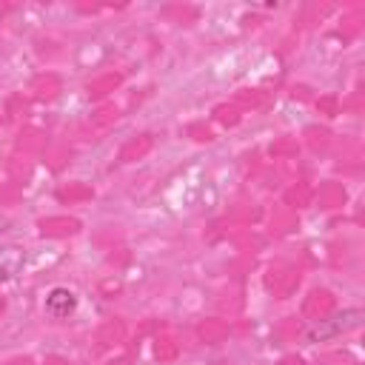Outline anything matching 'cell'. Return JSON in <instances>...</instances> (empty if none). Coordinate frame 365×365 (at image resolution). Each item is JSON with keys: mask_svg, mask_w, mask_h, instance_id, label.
Here are the masks:
<instances>
[{"mask_svg": "<svg viewBox=\"0 0 365 365\" xmlns=\"http://www.w3.org/2000/svg\"><path fill=\"white\" fill-rule=\"evenodd\" d=\"M359 322H362V311L359 308H345L339 314H331V317L314 322L305 331V342H328V339H336V336L359 328Z\"/></svg>", "mask_w": 365, "mask_h": 365, "instance_id": "1", "label": "cell"}, {"mask_svg": "<svg viewBox=\"0 0 365 365\" xmlns=\"http://www.w3.org/2000/svg\"><path fill=\"white\" fill-rule=\"evenodd\" d=\"M74 308H77L74 291L57 285V288H51V291L46 294V311H48L54 319H66L68 314H74Z\"/></svg>", "mask_w": 365, "mask_h": 365, "instance_id": "2", "label": "cell"}]
</instances>
